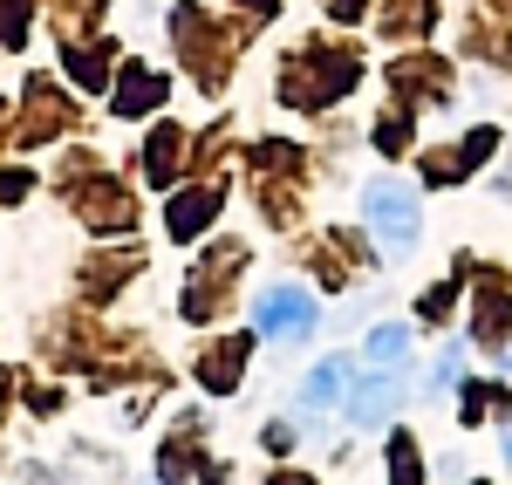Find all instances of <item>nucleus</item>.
I'll use <instances>...</instances> for the list:
<instances>
[{
  "mask_svg": "<svg viewBox=\"0 0 512 485\" xmlns=\"http://www.w3.org/2000/svg\"><path fill=\"white\" fill-rule=\"evenodd\" d=\"M274 485H308V479H294V472H280V479Z\"/></svg>",
  "mask_w": 512,
  "mask_h": 485,
  "instance_id": "nucleus-14",
  "label": "nucleus"
},
{
  "mask_svg": "<svg viewBox=\"0 0 512 485\" xmlns=\"http://www.w3.org/2000/svg\"><path fill=\"white\" fill-rule=\"evenodd\" d=\"M239 369H246V342H226V356H205V383L212 390H233Z\"/></svg>",
  "mask_w": 512,
  "mask_h": 485,
  "instance_id": "nucleus-9",
  "label": "nucleus"
},
{
  "mask_svg": "<svg viewBox=\"0 0 512 485\" xmlns=\"http://www.w3.org/2000/svg\"><path fill=\"white\" fill-rule=\"evenodd\" d=\"M164 96V82L158 76H144V69H123V89H117V117H137L144 103H158Z\"/></svg>",
  "mask_w": 512,
  "mask_h": 485,
  "instance_id": "nucleus-8",
  "label": "nucleus"
},
{
  "mask_svg": "<svg viewBox=\"0 0 512 485\" xmlns=\"http://www.w3.org/2000/svg\"><path fill=\"white\" fill-rule=\"evenodd\" d=\"M335 404H349V363L328 356V363L308 369V390H301V417H328Z\"/></svg>",
  "mask_w": 512,
  "mask_h": 485,
  "instance_id": "nucleus-4",
  "label": "nucleus"
},
{
  "mask_svg": "<svg viewBox=\"0 0 512 485\" xmlns=\"http://www.w3.org/2000/svg\"><path fill=\"white\" fill-rule=\"evenodd\" d=\"M369 363H376V369H403V363H410V328H403V322L369 328Z\"/></svg>",
  "mask_w": 512,
  "mask_h": 485,
  "instance_id": "nucleus-7",
  "label": "nucleus"
},
{
  "mask_svg": "<svg viewBox=\"0 0 512 485\" xmlns=\"http://www.w3.org/2000/svg\"><path fill=\"white\" fill-rule=\"evenodd\" d=\"M492 144H499L492 130H472V137H465V144H458L451 158H437V164H431V178H444V185H451V178H465L472 164H485V158H492Z\"/></svg>",
  "mask_w": 512,
  "mask_h": 485,
  "instance_id": "nucleus-6",
  "label": "nucleus"
},
{
  "mask_svg": "<svg viewBox=\"0 0 512 485\" xmlns=\"http://www.w3.org/2000/svg\"><path fill=\"white\" fill-rule=\"evenodd\" d=\"M362 219H369V233L383 246V260H403L417 233H424V212H417V192L403 185V178H369V192H362Z\"/></svg>",
  "mask_w": 512,
  "mask_h": 485,
  "instance_id": "nucleus-1",
  "label": "nucleus"
},
{
  "mask_svg": "<svg viewBox=\"0 0 512 485\" xmlns=\"http://www.w3.org/2000/svg\"><path fill=\"white\" fill-rule=\"evenodd\" d=\"M253 328L260 335H280V342H301L315 328V294L308 287H267L253 301Z\"/></svg>",
  "mask_w": 512,
  "mask_h": 485,
  "instance_id": "nucleus-2",
  "label": "nucleus"
},
{
  "mask_svg": "<svg viewBox=\"0 0 512 485\" xmlns=\"http://www.w3.org/2000/svg\"><path fill=\"white\" fill-rule=\"evenodd\" d=\"M396 404H403V376L396 369H376V376H362L349 390V424L355 431H383L396 417Z\"/></svg>",
  "mask_w": 512,
  "mask_h": 485,
  "instance_id": "nucleus-3",
  "label": "nucleus"
},
{
  "mask_svg": "<svg viewBox=\"0 0 512 485\" xmlns=\"http://www.w3.org/2000/svg\"><path fill=\"white\" fill-rule=\"evenodd\" d=\"M260 7H267V0H260Z\"/></svg>",
  "mask_w": 512,
  "mask_h": 485,
  "instance_id": "nucleus-15",
  "label": "nucleus"
},
{
  "mask_svg": "<svg viewBox=\"0 0 512 485\" xmlns=\"http://www.w3.org/2000/svg\"><path fill=\"white\" fill-rule=\"evenodd\" d=\"M512 322V301L506 294H478V335H485V342H499V328Z\"/></svg>",
  "mask_w": 512,
  "mask_h": 485,
  "instance_id": "nucleus-11",
  "label": "nucleus"
},
{
  "mask_svg": "<svg viewBox=\"0 0 512 485\" xmlns=\"http://www.w3.org/2000/svg\"><path fill=\"white\" fill-rule=\"evenodd\" d=\"M458 363H465V349H444L437 369H431V390H451V383H458Z\"/></svg>",
  "mask_w": 512,
  "mask_h": 485,
  "instance_id": "nucleus-12",
  "label": "nucleus"
},
{
  "mask_svg": "<svg viewBox=\"0 0 512 485\" xmlns=\"http://www.w3.org/2000/svg\"><path fill=\"white\" fill-rule=\"evenodd\" d=\"M267 451H274V458H280V451H294V431H287V424H267Z\"/></svg>",
  "mask_w": 512,
  "mask_h": 485,
  "instance_id": "nucleus-13",
  "label": "nucleus"
},
{
  "mask_svg": "<svg viewBox=\"0 0 512 485\" xmlns=\"http://www.w3.org/2000/svg\"><path fill=\"white\" fill-rule=\"evenodd\" d=\"M212 212H219V192H178V199H171V212H164V219H171V233H178V240H198V233H205V219H212Z\"/></svg>",
  "mask_w": 512,
  "mask_h": 485,
  "instance_id": "nucleus-5",
  "label": "nucleus"
},
{
  "mask_svg": "<svg viewBox=\"0 0 512 485\" xmlns=\"http://www.w3.org/2000/svg\"><path fill=\"white\" fill-rule=\"evenodd\" d=\"M417 479H424V465H417V445L396 431V438H390V485H417Z\"/></svg>",
  "mask_w": 512,
  "mask_h": 485,
  "instance_id": "nucleus-10",
  "label": "nucleus"
}]
</instances>
